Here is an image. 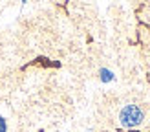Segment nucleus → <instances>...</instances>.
I'll return each mask as SVG.
<instances>
[{
    "mask_svg": "<svg viewBox=\"0 0 150 132\" xmlns=\"http://www.w3.org/2000/svg\"><path fill=\"white\" fill-rule=\"evenodd\" d=\"M119 119H121V123L125 127H137L143 121V112H141V108L137 105H128L121 110Z\"/></svg>",
    "mask_w": 150,
    "mask_h": 132,
    "instance_id": "obj_1",
    "label": "nucleus"
}]
</instances>
